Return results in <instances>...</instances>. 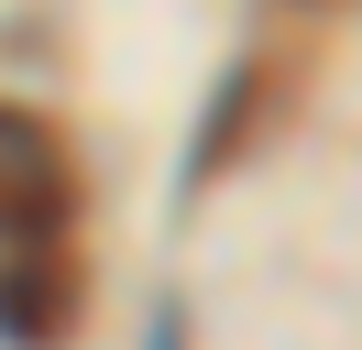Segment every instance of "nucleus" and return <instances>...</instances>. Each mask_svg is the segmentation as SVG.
<instances>
[{
    "label": "nucleus",
    "instance_id": "nucleus-2",
    "mask_svg": "<svg viewBox=\"0 0 362 350\" xmlns=\"http://www.w3.org/2000/svg\"><path fill=\"white\" fill-rule=\"evenodd\" d=\"M66 328H77V262L23 241V252L0 262V339L11 350H55Z\"/></svg>",
    "mask_w": 362,
    "mask_h": 350
},
{
    "label": "nucleus",
    "instance_id": "nucleus-1",
    "mask_svg": "<svg viewBox=\"0 0 362 350\" xmlns=\"http://www.w3.org/2000/svg\"><path fill=\"white\" fill-rule=\"evenodd\" d=\"M66 219V143L33 109H0V241H55Z\"/></svg>",
    "mask_w": 362,
    "mask_h": 350
}]
</instances>
